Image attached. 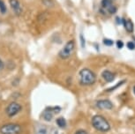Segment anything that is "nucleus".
<instances>
[{
    "mask_svg": "<svg viewBox=\"0 0 135 134\" xmlns=\"http://www.w3.org/2000/svg\"><path fill=\"white\" fill-rule=\"evenodd\" d=\"M117 46H118V49H122L124 47V42L122 41H118L117 42Z\"/></svg>",
    "mask_w": 135,
    "mask_h": 134,
    "instance_id": "obj_19",
    "label": "nucleus"
},
{
    "mask_svg": "<svg viewBox=\"0 0 135 134\" xmlns=\"http://www.w3.org/2000/svg\"><path fill=\"white\" fill-rule=\"evenodd\" d=\"M21 108H22V107L20 103L14 102L10 103V104L7 106L6 112L8 117H13V116L17 115V114L21 110Z\"/></svg>",
    "mask_w": 135,
    "mask_h": 134,
    "instance_id": "obj_5",
    "label": "nucleus"
},
{
    "mask_svg": "<svg viewBox=\"0 0 135 134\" xmlns=\"http://www.w3.org/2000/svg\"><path fill=\"white\" fill-rule=\"evenodd\" d=\"M75 49V42L73 40H71V41L67 42L62 49L59 51V57L61 59H67L69 58L71 56L73 55V51H74Z\"/></svg>",
    "mask_w": 135,
    "mask_h": 134,
    "instance_id": "obj_3",
    "label": "nucleus"
},
{
    "mask_svg": "<svg viewBox=\"0 0 135 134\" xmlns=\"http://www.w3.org/2000/svg\"><path fill=\"white\" fill-rule=\"evenodd\" d=\"M9 4L12 7V10L17 16H20L22 13V7L19 0H9Z\"/></svg>",
    "mask_w": 135,
    "mask_h": 134,
    "instance_id": "obj_6",
    "label": "nucleus"
},
{
    "mask_svg": "<svg viewBox=\"0 0 135 134\" xmlns=\"http://www.w3.org/2000/svg\"><path fill=\"white\" fill-rule=\"evenodd\" d=\"M122 21H123V24L124 27H126V29L127 30L128 32H132L133 31V24H132V21H130V19H127V21H126L124 19H122Z\"/></svg>",
    "mask_w": 135,
    "mask_h": 134,
    "instance_id": "obj_9",
    "label": "nucleus"
},
{
    "mask_svg": "<svg viewBox=\"0 0 135 134\" xmlns=\"http://www.w3.org/2000/svg\"><path fill=\"white\" fill-rule=\"evenodd\" d=\"M75 134H88V132H86V131H84V130H79V131H76Z\"/></svg>",
    "mask_w": 135,
    "mask_h": 134,
    "instance_id": "obj_20",
    "label": "nucleus"
},
{
    "mask_svg": "<svg viewBox=\"0 0 135 134\" xmlns=\"http://www.w3.org/2000/svg\"><path fill=\"white\" fill-rule=\"evenodd\" d=\"M133 93H134V95H135V87H133Z\"/></svg>",
    "mask_w": 135,
    "mask_h": 134,
    "instance_id": "obj_22",
    "label": "nucleus"
},
{
    "mask_svg": "<svg viewBox=\"0 0 135 134\" xmlns=\"http://www.w3.org/2000/svg\"><path fill=\"white\" fill-rule=\"evenodd\" d=\"M124 82H126V80H121V81L119 82L118 84H117L116 86H114V87H112L110 88V89H109V90H107V91H108V92H109V91H113V90H115V89H117V88H118V87H120L121 85H123Z\"/></svg>",
    "mask_w": 135,
    "mask_h": 134,
    "instance_id": "obj_14",
    "label": "nucleus"
},
{
    "mask_svg": "<svg viewBox=\"0 0 135 134\" xmlns=\"http://www.w3.org/2000/svg\"><path fill=\"white\" fill-rule=\"evenodd\" d=\"M80 44H81V47H82V48H85V39H84L83 34H80Z\"/></svg>",
    "mask_w": 135,
    "mask_h": 134,
    "instance_id": "obj_18",
    "label": "nucleus"
},
{
    "mask_svg": "<svg viewBox=\"0 0 135 134\" xmlns=\"http://www.w3.org/2000/svg\"><path fill=\"white\" fill-rule=\"evenodd\" d=\"M107 11H108L109 13H111V14H113V13H115L116 12V11H117V8H116V6H113V4H112L111 6H109V8H108V10H107Z\"/></svg>",
    "mask_w": 135,
    "mask_h": 134,
    "instance_id": "obj_15",
    "label": "nucleus"
},
{
    "mask_svg": "<svg viewBox=\"0 0 135 134\" xmlns=\"http://www.w3.org/2000/svg\"><path fill=\"white\" fill-rule=\"evenodd\" d=\"M57 125L58 127L60 128H65L66 126V121L64 117H59L57 119Z\"/></svg>",
    "mask_w": 135,
    "mask_h": 134,
    "instance_id": "obj_10",
    "label": "nucleus"
},
{
    "mask_svg": "<svg viewBox=\"0 0 135 134\" xmlns=\"http://www.w3.org/2000/svg\"><path fill=\"white\" fill-rule=\"evenodd\" d=\"M111 6H112V4H111L110 0H102V7H103V8L108 10L109 7Z\"/></svg>",
    "mask_w": 135,
    "mask_h": 134,
    "instance_id": "obj_13",
    "label": "nucleus"
},
{
    "mask_svg": "<svg viewBox=\"0 0 135 134\" xmlns=\"http://www.w3.org/2000/svg\"><path fill=\"white\" fill-rule=\"evenodd\" d=\"M0 12H1V14H6L7 12L6 6L3 0H0Z\"/></svg>",
    "mask_w": 135,
    "mask_h": 134,
    "instance_id": "obj_12",
    "label": "nucleus"
},
{
    "mask_svg": "<svg viewBox=\"0 0 135 134\" xmlns=\"http://www.w3.org/2000/svg\"><path fill=\"white\" fill-rule=\"evenodd\" d=\"M4 62L2 61V59L0 58V71L2 69H4Z\"/></svg>",
    "mask_w": 135,
    "mask_h": 134,
    "instance_id": "obj_21",
    "label": "nucleus"
},
{
    "mask_svg": "<svg viewBox=\"0 0 135 134\" xmlns=\"http://www.w3.org/2000/svg\"><path fill=\"white\" fill-rule=\"evenodd\" d=\"M96 106L101 110H111L113 104L109 100H101L96 102Z\"/></svg>",
    "mask_w": 135,
    "mask_h": 134,
    "instance_id": "obj_7",
    "label": "nucleus"
},
{
    "mask_svg": "<svg viewBox=\"0 0 135 134\" xmlns=\"http://www.w3.org/2000/svg\"><path fill=\"white\" fill-rule=\"evenodd\" d=\"M127 48L131 50H133L135 49V44L132 42H129L128 43H127Z\"/></svg>",
    "mask_w": 135,
    "mask_h": 134,
    "instance_id": "obj_17",
    "label": "nucleus"
},
{
    "mask_svg": "<svg viewBox=\"0 0 135 134\" xmlns=\"http://www.w3.org/2000/svg\"><path fill=\"white\" fill-rule=\"evenodd\" d=\"M43 6L48 7V8H52L54 6V1L53 0H42Z\"/></svg>",
    "mask_w": 135,
    "mask_h": 134,
    "instance_id": "obj_11",
    "label": "nucleus"
},
{
    "mask_svg": "<svg viewBox=\"0 0 135 134\" xmlns=\"http://www.w3.org/2000/svg\"><path fill=\"white\" fill-rule=\"evenodd\" d=\"M92 125L95 130L101 132H107L110 130L109 122L101 115H96L92 118Z\"/></svg>",
    "mask_w": 135,
    "mask_h": 134,
    "instance_id": "obj_1",
    "label": "nucleus"
},
{
    "mask_svg": "<svg viewBox=\"0 0 135 134\" xmlns=\"http://www.w3.org/2000/svg\"><path fill=\"white\" fill-rule=\"evenodd\" d=\"M103 43L107 45V46H112V45H113V41H111V40H109V39H104Z\"/></svg>",
    "mask_w": 135,
    "mask_h": 134,
    "instance_id": "obj_16",
    "label": "nucleus"
},
{
    "mask_svg": "<svg viewBox=\"0 0 135 134\" xmlns=\"http://www.w3.org/2000/svg\"><path fill=\"white\" fill-rule=\"evenodd\" d=\"M96 80V76L90 69L84 68L80 72V82L84 86L93 85Z\"/></svg>",
    "mask_w": 135,
    "mask_h": 134,
    "instance_id": "obj_2",
    "label": "nucleus"
},
{
    "mask_svg": "<svg viewBox=\"0 0 135 134\" xmlns=\"http://www.w3.org/2000/svg\"><path fill=\"white\" fill-rule=\"evenodd\" d=\"M102 76H103L104 80L107 82H112L114 80H115V74L112 73L111 72H109L108 70L103 71V73H102Z\"/></svg>",
    "mask_w": 135,
    "mask_h": 134,
    "instance_id": "obj_8",
    "label": "nucleus"
},
{
    "mask_svg": "<svg viewBox=\"0 0 135 134\" xmlns=\"http://www.w3.org/2000/svg\"><path fill=\"white\" fill-rule=\"evenodd\" d=\"M20 131H21V126L15 123H7L0 128L1 134H18Z\"/></svg>",
    "mask_w": 135,
    "mask_h": 134,
    "instance_id": "obj_4",
    "label": "nucleus"
}]
</instances>
